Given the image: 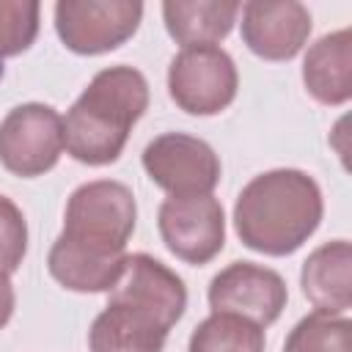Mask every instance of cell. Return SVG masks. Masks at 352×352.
Segmentation results:
<instances>
[{"mask_svg": "<svg viewBox=\"0 0 352 352\" xmlns=\"http://www.w3.org/2000/svg\"><path fill=\"white\" fill-rule=\"evenodd\" d=\"M135 226L138 204L124 182L94 179L80 184L66 201L63 231L50 248V275L66 292H110L124 272Z\"/></svg>", "mask_w": 352, "mask_h": 352, "instance_id": "6da1fadb", "label": "cell"}, {"mask_svg": "<svg viewBox=\"0 0 352 352\" xmlns=\"http://www.w3.org/2000/svg\"><path fill=\"white\" fill-rule=\"evenodd\" d=\"M187 311V286L148 253H126L107 305L88 330L91 352H162L170 327Z\"/></svg>", "mask_w": 352, "mask_h": 352, "instance_id": "7a4b0ae2", "label": "cell"}, {"mask_svg": "<svg viewBox=\"0 0 352 352\" xmlns=\"http://www.w3.org/2000/svg\"><path fill=\"white\" fill-rule=\"evenodd\" d=\"M324 198L316 179L300 168H272L253 176L236 195L234 231L261 256H292L319 228Z\"/></svg>", "mask_w": 352, "mask_h": 352, "instance_id": "3957f363", "label": "cell"}, {"mask_svg": "<svg viewBox=\"0 0 352 352\" xmlns=\"http://www.w3.org/2000/svg\"><path fill=\"white\" fill-rule=\"evenodd\" d=\"M148 80L140 69L116 63L96 72L63 116L66 154L91 168L113 165L148 110Z\"/></svg>", "mask_w": 352, "mask_h": 352, "instance_id": "277c9868", "label": "cell"}, {"mask_svg": "<svg viewBox=\"0 0 352 352\" xmlns=\"http://www.w3.org/2000/svg\"><path fill=\"white\" fill-rule=\"evenodd\" d=\"M239 72L220 44L184 47L168 66V96L187 116H217L236 99Z\"/></svg>", "mask_w": 352, "mask_h": 352, "instance_id": "5b68a950", "label": "cell"}, {"mask_svg": "<svg viewBox=\"0 0 352 352\" xmlns=\"http://www.w3.org/2000/svg\"><path fill=\"white\" fill-rule=\"evenodd\" d=\"M143 22L138 0H58L55 33L74 55H104L124 47Z\"/></svg>", "mask_w": 352, "mask_h": 352, "instance_id": "8992f818", "label": "cell"}, {"mask_svg": "<svg viewBox=\"0 0 352 352\" xmlns=\"http://www.w3.org/2000/svg\"><path fill=\"white\" fill-rule=\"evenodd\" d=\"M63 154V116L44 102L11 107L0 121V165L19 176L36 179L50 173Z\"/></svg>", "mask_w": 352, "mask_h": 352, "instance_id": "52a82bcc", "label": "cell"}, {"mask_svg": "<svg viewBox=\"0 0 352 352\" xmlns=\"http://www.w3.org/2000/svg\"><path fill=\"white\" fill-rule=\"evenodd\" d=\"M148 179L168 195H212L220 184L217 151L195 135L162 132L146 143L140 154Z\"/></svg>", "mask_w": 352, "mask_h": 352, "instance_id": "ba28073f", "label": "cell"}, {"mask_svg": "<svg viewBox=\"0 0 352 352\" xmlns=\"http://www.w3.org/2000/svg\"><path fill=\"white\" fill-rule=\"evenodd\" d=\"M157 231L179 261L204 267L226 248V209L214 195H168L157 212Z\"/></svg>", "mask_w": 352, "mask_h": 352, "instance_id": "9c48e42d", "label": "cell"}, {"mask_svg": "<svg viewBox=\"0 0 352 352\" xmlns=\"http://www.w3.org/2000/svg\"><path fill=\"white\" fill-rule=\"evenodd\" d=\"M212 314H234L258 327H270L280 319L289 289L280 272L256 261H231L223 267L206 292Z\"/></svg>", "mask_w": 352, "mask_h": 352, "instance_id": "30bf717a", "label": "cell"}, {"mask_svg": "<svg viewBox=\"0 0 352 352\" xmlns=\"http://www.w3.org/2000/svg\"><path fill=\"white\" fill-rule=\"evenodd\" d=\"M239 14L242 44L270 63L297 58L314 30L311 11L297 0H248Z\"/></svg>", "mask_w": 352, "mask_h": 352, "instance_id": "8fae6325", "label": "cell"}, {"mask_svg": "<svg viewBox=\"0 0 352 352\" xmlns=\"http://www.w3.org/2000/svg\"><path fill=\"white\" fill-rule=\"evenodd\" d=\"M300 286L314 311L346 316L352 305V248L333 239L308 253L300 270Z\"/></svg>", "mask_w": 352, "mask_h": 352, "instance_id": "7c38bea8", "label": "cell"}, {"mask_svg": "<svg viewBox=\"0 0 352 352\" xmlns=\"http://www.w3.org/2000/svg\"><path fill=\"white\" fill-rule=\"evenodd\" d=\"M302 85L319 104L341 107L352 99V33H324L302 58Z\"/></svg>", "mask_w": 352, "mask_h": 352, "instance_id": "4fadbf2b", "label": "cell"}, {"mask_svg": "<svg viewBox=\"0 0 352 352\" xmlns=\"http://www.w3.org/2000/svg\"><path fill=\"white\" fill-rule=\"evenodd\" d=\"M239 16V3L220 0H168L162 3V22L168 36L184 47H204L223 41Z\"/></svg>", "mask_w": 352, "mask_h": 352, "instance_id": "5bb4252c", "label": "cell"}, {"mask_svg": "<svg viewBox=\"0 0 352 352\" xmlns=\"http://www.w3.org/2000/svg\"><path fill=\"white\" fill-rule=\"evenodd\" d=\"M264 327L234 314H209L187 341V352H264Z\"/></svg>", "mask_w": 352, "mask_h": 352, "instance_id": "9a60e30c", "label": "cell"}, {"mask_svg": "<svg viewBox=\"0 0 352 352\" xmlns=\"http://www.w3.org/2000/svg\"><path fill=\"white\" fill-rule=\"evenodd\" d=\"M283 352H352L349 316L311 311L286 336Z\"/></svg>", "mask_w": 352, "mask_h": 352, "instance_id": "2e32d148", "label": "cell"}, {"mask_svg": "<svg viewBox=\"0 0 352 352\" xmlns=\"http://www.w3.org/2000/svg\"><path fill=\"white\" fill-rule=\"evenodd\" d=\"M41 28L36 0H0V60L16 58L33 47Z\"/></svg>", "mask_w": 352, "mask_h": 352, "instance_id": "e0dca14e", "label": "cell"}, {"mask_svg": "<svg viewBox=\"0 0 352 352\" xmlns=\"http://www.w3.org/2000/svg\"><path fill=\"white\" fill-rule=\"evenodd\" d=\"M28 253V220L22 209L0 192V272L11 275L19 270Z\"/></svg>", "mask_w": 352, "mask_h": 352, "instance_id": "ac0fdd59", "label": "cell"}, {"mask_svg": "<svg viewBox=\"0 0 352 352\" xmlns=\"http://www.w3.org/2000/svg\"><path fill=\"white\" fill-rule=\"evenodd\" d=\"M14 308H16V292H14V283L6 272H0V330L11 322L14 316Z\"/></svg>", "mask_w": 352, "mask_h": 352, "instance_id": "d6986e66", "label": "cell"}]
</instances>
